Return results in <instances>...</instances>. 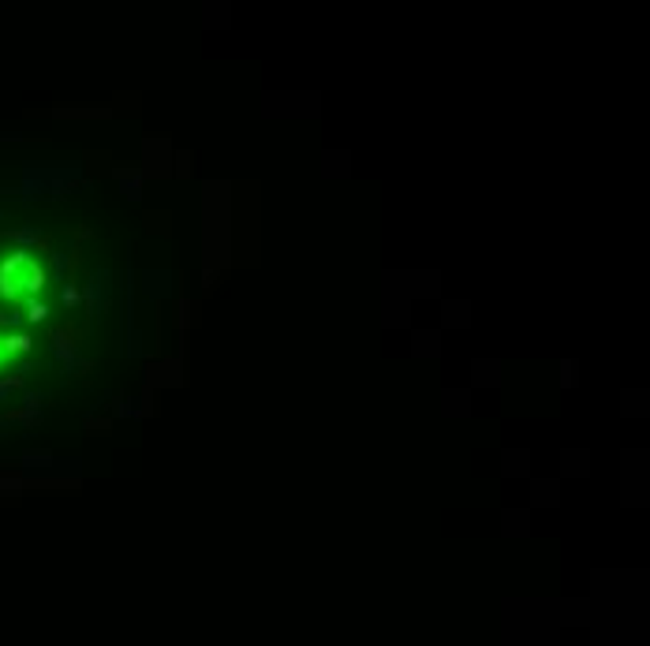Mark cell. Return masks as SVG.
Masks as SVG:
<instances>
[{"label": "cell", "instance_id": "52a82bcc", "mask_svg": "<svg viewBox=\"0 0 650 646\" xmlns=\"http://www.w3.org/2000/svg\"><path fill=\"white\" fill-rule=\"evenodd\" d=\"M4 359H8V355H4V351H0V366H4Z\"/></svg>", "mask_w": 650, "mask_h": 646}, {"label": "cell", "instance_id": "277c9868", "mask_svg": "<svg viewBox=\"0 0 650 646\" xmlns=\"http://www.w3.org/2000/svg\"><path fill=\"white\" fill-rule=\"evenodd\" d=\"M26 317H30V322H45V317H49V306H45L42 299H26Z\"/></svg>", "mask_w": 650, "mask_h": 646}, {"label": "cell", "instance_id": "3957f363", "mask_svg": "<svg viewBox=\"0 0 650 646\" xmlns=\"http://www.w3.org/2000/svg\"><path fill=\"white\" fill-rule=\"evenodd\" d=\"M53 347H56V355H60V359H64L67 366H75V363H79V359H75V344L67 340L64 333H53Z\"/></svg>", "mask_w": 650, "mask_h": 646}, {"label": "cell", "instance_id": "6da1fadb", "mask_svg": "<svg viewBox=\"0 0 650 646\" xmlns=\"http://www.w3.org/2000/svg\"><path fill=\"white\" fill-rule=\"evenodd\" d=\"M30 262H34V258L26 251H12L4 262H0V295H4V299H15V295L23 292V273L30 270Z\"/></svg>", "mask_w": 650, "mask_h": 646}, {"label": "cell", "instance_id": "5b68a950", "mask_svg": "<svg viewBox=\"0 0 650 646\" xmlns=\"http://www.w3.org/2000/svg\"><path fill=\"white\" fill-rule=\"evenodd\" d=\"M79 303H83L79 288H75V284H67V288H64V306H79Z\"/></svg>", "mask_w": 650, "mask_h": 646}, {"label": "cell", "instance_id": "7a4b0ae2", "mask_svg": "<svg viewBox=\"0 0 650 646\" xmlns=\"http://www.w3.org/2000/svg\"><path fill=\"white\" fill-rule=\"evenodd\" d=\"M30 344H34V340H30L26 333H12V336H4V340H0V351H4V355H26Z\"/></svg>", "mask_w": 650, "mask_h": 646}, {"label": "cell", "instance_id": "8992f818", "mask_svg": "<svg viewBox=\"0 0 650 646\" xmlns=\"http://www.w3.org/2000/svg\"><path fill=\"white\" fill-rule=\"evenodd\" d=\"M15 240H19V243H38V240H42V235H38V232H19Z\"/></svg>", "mask_w": 650, "mask_h": 646}]
</instances>
